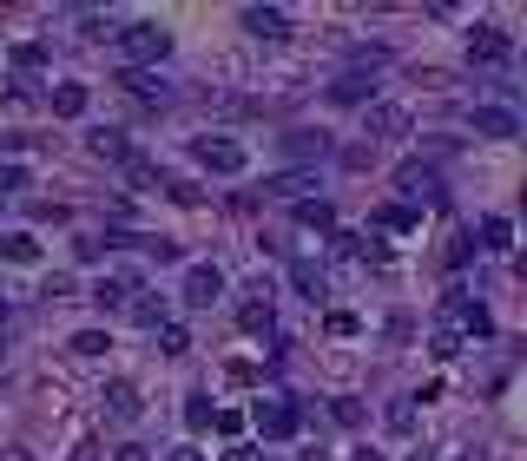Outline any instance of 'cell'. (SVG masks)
Listing matches in <instances>:
<instances>
[{
    "label": "cell",
    "instance_id": "cell-35",
    "mask_svg": "<svg viewBox=\"0 0 527 461\" xmlns=\"http://www.w3.org/2000/svg\"><path fill=\"white\" fill-rule=\"evenodd\" d=\"M172 461H205V455H198V448H172Z\"/></svg>",
    "mask_w": 527,
    "mask_h": 461
},
{
    "label": "cell",
    "instance_id": "cell-28",
    "mask_svg": "<svg viewBox=\"0 0 527 461\" xmlns=\"http://www.w3.org/2000/svg\"><path fill=\"white\" fill-rule=\"evenodd\" d=\"M211 396H185V422H192V429H211Z\"/></svg>",
    "mask_w": 527,
    "mask_h": 461
},
{
    "label": "cell",
    "instance_id": "cell-31",
    "mask_svg": "<svg viewBox=\"0 0 527 461\" xmlns=\"http://www.w3.org/2000/svg\"><path fill=\"white\" fill-rule=\"evenodd\" d=\"M73 251H80L86 264H93V257H106V251H112V238H99V231H93V238H80V244H73Z\"/></svg>",
    "mask_w": 527,
    "mask_h": 461
},
{
    "label": "cell",
    "instance_id": "cell-37",
    "mask_svg": "<svg viewBox=\"0 0 527 461\" xmlns=\"http://www.w3.org/2000/svg\"><path fill=\"white\" fill-rule=\"evenodd\" d=\"M350 461H383V455H376V448H356V455Z\"/></svg>",
    "mask_w": 527,
    "mask_h": 461
},
{
    "label": "cell",
    "instance_id": "cell-6",
    "mask_svg": "<svg viewBox=\"0 0 527 461\" xmlns=\"http://www.w3.org/2000/svg\"><path fill=\"white\" fill-rule=\"evenodd\" d=\"M178 297L192 303V310H211V303L224 297V271H218V264H192L185 284H178Z\"/></svg>",
    "mask_w": 527,
    "mask_h": 461
},
{
    "label": "cell",
    "instance_id": "cell-5",
    "mask_svg": "<svg viewBox=\"0 0 527 461\" xmlns=\"http://www.w3.org/2000/svg\"><path fill=\"white\" fill-rule=\"evenodd\" d=\"M396 191H409L416 205H442V172L422 165V159H402L396 165Z\"/></svg>",
    "mask_w": 527,
    "mask_h": 461
},
{
    "label": "cell",
    "instance_id": "cell-38",
    "mask_svg": "<svg viewBox=\"0 0 527 461\" xmlns=\"http://www.w3.org/2000/svg\"><path fill=\"white\" fill-rule=\"evenodd\" d=\"M0 323H7V297H0Z\"/></svg>",
    "mask_w": 527,
    "mask_h": 461
},
{
    "label": "cell",
    "instance_id": "cell-36",
    "mask_svg": "<svg viewBox=\"0 0 527 461\" xmlns=\"http://www.w3.org/2000/svg\"><path fill=\"white\" fill-rule=\"evenodd\" d=\"M224 461H257V455H251V448H231V455H224Z\"/></svg>",
    "mask_w": 527,
    "mask_h": 461
},
{
    "label": "cell",
    "instance_id": "cell-34",
    "mask_svg": "<svg viewBox=\"0 0 527 461\" xmlns=\"http://www.w3.org/2000/svg\"><path fill=\"white\" fill-rule=\"evenodd\" d=\"M112 461H152V455H145L139 442H126V448H119V455H112Z\"/></svg>",
    "mask_w": 527,
    "mask_h": 461
},
{
    "label": "cell",
    "instance_id": "cell-32",
    "mask_svg": "<svg viewBox=\"0 0 527 461\" xmlns=\"http://www.w3.org/2000/svg\"><path fill=\"white\" fill-rule=\"evenodd\" d=\"M211 429H218V435H238L244 415H238V409H218V415H211Z\"/></svg>",
    "mask_w": 527,
    "mask_h": 461
},
{
    "label": "cell",
    "instance_id": "cell-13",
    "mask_svg": "<svg viewBox=\"0 0 527 461\" xmlns=\"http://www.w3.org/2000/svg\"><path fill=\"white\" fill-rule=\"evenodd\" d=\"M238 323H244V330H251V336H271V330H277V310H271V290H257L251 303H238Z\"/></svg>",
    "mask_w": 527,
    "mask_h": 461
},
{
    "label": "cell",
    "instance_id": "cell-9",
    "mask_svg": "<svg viewBox=\"0 0 527 461\" xmlns=\"http://www.w3.org/2000/svg\"><path fill=\"white\" fill-rule=\"evenodd\" d=\"M244 33H251V40H271V47H277V40H290V20L284 14H277V7H244Z\"/></svg>",
    "mask_w": 527,
    "mask_h": 461
},
{
    "label": "cell",
    "instance_id": "cell-29",
    "mask_svg": "<svg viewBox=\"0 0 527 461\" xmlns=\"http://www.w3.org/2000/svg\"><path fill=\"white\" fill-rule=\"evenodd\" d=\"M462 350H468L462 336L448 330V323H435V356H442V363H448V356H462Z\"/></svg>",
    "mask_w": 527,
    "mask_h": 461
},
{
    "label": "cell",
    "instance_id": "cell-21",
    "mask_svg": "<svg viewBox=\"0 0 527 461\" xmlns=\"http://www.w3.org/2000/svg\"><path fill=\"white\" fill-rule=\"evenodd\" d=\"M376 224H383V231H416L422 211L416 205H383V211H376Z\"/></svg>",
    "mask_w": 527,
    "mask_h": 461
},
{
    "label": "cell",
    "instance_id": "cell-30",
    "mask_svg": "<svg viewBox=\"0 0 527 461\" xmlns=\"http://www.w3.org/2000/svg\"><path fill=\"white\" fill-rule=\"evenodd\" d=\"M20 185H27V172H20V165H0V205H7Z\"/></svg>",
    "mask_w": 527,
    "mask_h": 461
},
{
    "label": "cell",
    "instance_id": "cell-14",
    "mask_svg": "<svg viewBox=\"0 0 527 461\" xmlns=\"http://www.w3.org/2000/svg\"><path fill=\"white\" fill-rule=\"evenodd\" d=\"M284 152L297 165L304 159H323V152H330V132H310V126H297V132H284Z\"/></svg>",
    "mask_w": 527,
    "mask_h": 461
},
{
    "label": "cell",
    "instance_id": "cell-19",
    "mask_svg": "<svg viewBox=\"0 0 527 461\" xmlns=\"http://www.w3.org/2000/svg\"><path fill=\"white\" fill-rule=\"evenodd\" d=\"M53 112H60V119H80L86 112V86H73V80L53 86Z\"/></svg>",
    "mask_w": 527,
    "mask_h": 461
},
{
    "label": "cell",
    "instance_id": "cell-24",
    "mask_svg": "<svg viewBox=\"0 0 527 461\" xmlns=\"http://www.w3.org/2000/svg\"><path fill=\"white\" fill-rule=\"evenodd\" d=\"M481 244H488V251H508V244H514V224L508 218H481Z\"/></svg>",
    "mask_w": 527,
    "mask_h": 461
},
{
    "label": "cell",
    "instance_id": "cell-15",
    "mask_svg": "<svg viewBox=\"0 0 527 461\" xmlns=\"http://www.w3.org/2000/svg\"><path fill=\"white\" fill-rule=\"evenodd\" d=\"M119 86H126L132 99H145V106H159V99H165V80H159V73H145V66H126Z\"/></svg>",
    "mask_w": 527,
    "mask_h": 461
},
{
    "label": "cell",
    "instance_id": "cell-11",
    "mask_svg": "<svg viewBox=\"0 0 527 461\" xmlns=\"http://www.w3.org/2000/svg\"><path fill=\"white\" fill-rule=\"evenodd\" d=\"M139 409H145V402H139V382H126V376L106 382V415H112V422H139Z\"/></svg>",
    "mask_w": 527,
    "mask_h": 461
},
{
    "label": "cell",
    "instance_id": "cell-39",
    "mask_svg": "<svg viewBox=\"0 0 527 461\" xmlns=\"http://www.w3.org/2000/svg\"><path fill=\"white\" fill-rule=\"evenodd\" d=\"M455 461H468V455H455Z\"/></svg>",
    "mask_w": 527,
    "mask_h": 461
},
{
    "label": "cell",
    "instance_id": "cell-7",
    "mask_svg": "<svg viewBox=\"0 0 527 461\" xmlns=\"http://www.w3.org/2000/svg\"><path fill=\"white\" fill-rule=\"evenodd\" d=\"M409 132V112L402 106H389V99H376V106H363V139L376 145V139H402Z\"/></svg>",
    "mask_w": 527,
    "mask_h": 461
},
{
    "label": "cell",
    "instance_id": "cell-20",
    "mask_svg": "<svg viewBox=\"0 0 527 461\" xmlns=\"http://www.w3.org/2000/svg\"><path fill=\"white\" fill-rule=\"evenodd\" d=\"M0 257H7V264H33V257H40V244H33L27 231H7V238H0Z\"/></svg>",
    "mask_w": 527,
    "mask_h": 461
},
{
    "label": "cell",
    "instance_id": "cell-8",
    "mask_svg": "<svg viewBox=\"0 0 527 461\" xmlns=\"http://www.w3.org/2000/svg\"><path fill=\"white\" fill-rule=\"evenodd\" d=\"M468 60H475V66H508L514 60V40L501 27H475V33H468Z\"/></svg>",
    "mask_w": 527,
    "mask_h": 461
},
{
    "label": "cell",
    "instance_id": "cell-2",
    "mask_svg": "<svg viewBox=\"0 0 527 461\" xmlns=\"http://www.w3.org/2000/svg\"><path fill=\"white\" fill-rule=\"evenodd\" d=\"M442 323L462 336V343H468V336H488V330H495V317H488L468 290H448V297H442Z\"/></svg>",
    "mask_w": 527,
    "mask_h": 461
},
{
    "label": "cell",
    "instance_id": "cell-27",
    "mask_svg": "<svg viewBox=\"0 0 527 461\" xmlns=\"http://www.w3.org/2000/svg\"><path fill=\"white\" fill-rule=\"evenodd\" d=\"M297 224H317V231H330V205H323V198H304V205H297Z\"/></svg>",
    "mask_w": 527,
    "mask_h": 461
},
{
    "label": "cell",
    "instance_id": "cell-26",
    "mask_svg": "<svg viewBox=\"0 0 527 461\" xmlns=\"http://www.w3.org/2000/svg\"><path fill=\"white\" fill-rule=\"evenodd\" d=\"M66 350H73V356H106L112 343H106V330H80L73 343H66Z\"/></svg>",
    "mask_w": 527,
    "mask_h": 461
},
{
    "label": "cell",
    "instance_id": "cell-4",
    "mask_svg": "<svg viewBox=\"0 0 527 461\" xmlns=\"http://www.w3.org/2000/svg\"><path fill=\"white\" fill-rule=\"evenodd\" d=\"M304 429V409L290 396H271V402H257V435L264 442H290V435Z\"/></svg>",
    "mask_w": 527,
    "mask_h": 461
},
{
    "label": "cell",
    "instance_id": "cell-1",
    "mask_svg": "<svg viewBox=\"0 0 527 461\" xmlns=\"http://www.w3.org/2000/svg\"><path fill=\"white\" fill-rule=\"evenodd\" d=\"M112 40H119V53H126L132 66H145V73H152V66H159L165 53H172V33H165L159 20H139V27H119Z\"/></svg>",
    "mask_w": 527,
    "mask_h": 461
},
{
    "label": "cell",
    "instance_id": "cell-10",
    "mask_svg": "<svg viewBox=\"0 0 527 461\" xmlns=\"http://www.w3.org/2000/svg\"><path fill=\"white\" fill-rule=\"evenodd\" d=\"M468 126L481 132V139H514L521 132V112H508V106H475V119Z\"/></svg>",
    "mask_w": 527,
    "mask_h": 461
},
{
    "label": "cell",
    "instance_id": "cell-16",
    "mask_svg": "<svg viewBox=\"0 0 527 461\" xmlns=\"http://www.w3.org/2000/svg\"><path fill=\"white\" fill-rule=\"evenodd\" d=\"M336 106H376V86H369V73H343V80L330 86Z\"/></svg>",
    "mask_w": 527,
    "mask_h": 461
},
{
    "label": "cell",
    "instance_id": "cell-23",
    "mask_svg": "<svg viewBox=\"0 0 527 461\" xmlns=\"http://www.w3.org/2000/svg\"><path fill=\"white\" fill-rule=\"evenodd\" d=\"M152 336H159V356H185V350H192V336H185V323H159Z\"/></svg>",
    "mask_w": 527,
    "mask_h": 461
},
{
    "label": "cell",
    "instance_id": "cell-17",
    "mask_svg": "<svg viewBox=\"0 0 527 461\" xmlns=\"http://www.w3.org/2000/svg\"><path fill=\"white\" fill-rule=\"evenodd\" d=\"M86 145H93L99 159H112V165H132V159H139V152H132V139H126V132H112V126H99Z\"/></svg>",
    "mask_w": 527,
    "mask_h": 461
},
{
    "label": "cell",
    "instance_id": "cell-3",
    "mask_svg": "<svg viewBox=\"0 0 527 461\" xmlns=\"http://www.w3.org/2000/svg\"><path fill=\"white\" fill-rule=\"evenodd\" d=\"M192 159L205 165V172H218V178H238L244 165H251V152H244L238 139H218V132H211V139H192Z\"/></svg>",
    "mask_w": 527,
    "mask_h": 461
},
{
    "label": "cell",
    "instance_id": "cell-25",
    "mask_svg": "<svg viewBox=\"0 0 527 461\" xmlns=\"http://www.w3.org/2000/svg\"><path fill=\"white\" fill-rule=\"evenodd\" d=\"M290 284L304 290V297H310V303H317V297H323V271H317V264H290Z\"/></svg>",
    "mask_w": 527,
    "mask_h": 461
},
{
    "label": "cell",
    "instance_id": "cell-12",
    "mask_svg": "<svg viewBox=\"0 0 527 461\" xmlns=\"http://www.w3.org/2000/svg\"><path fill=\"white\" fill-rule=\"evenodd\" d=\"M304 191H317V172H304V165H297V172L264 178V198H297V205H304Z\"/></svg>",
    "mask_w": 527,
    "mask_h": 461
},
{
    "label": "cell",
    "instance_id": "cell-22",
    "mask_svg": "<svg viewBox=\"0 0 527 461\" xmlns=\"http://www.w3.org/2000/svg\"><path fill=\"white\" fill-rule=\"evenodd\" d=\"M132 297H139V303H132V317H139L145 330H159V323H165V297H152V290H132Z\"/></svg>",
    "mask_w": 527,
    "mask_h": 461
},
{
    "label": "cell",
    "instance_id": "cell-33",
    "mask_svg": "<svg viewBox=\"0 0 527 461\" xmlns=\"http://www.w3.org/2000/svg\"><path fill=\"white\" fill-rule=\"evenodd\" d=\"M40 60H47V53H40V47H14V66H20V73H33V66H40Z\"/></svg>",
    "mask_w": 527,
    "mask_h": 461
},
{
    "label": "cell",
    "instance_id": "cell-18",
    "mask_svg": "<svg viewBox=\"0 0 527 461\" xmlns=\"http://www.w3.org/2000/svg\"><path fill=\"white\" fill-rule=\"evenodd\" d=\"M132 290H139L132 277H99V284H93V303H99V310H119V303H126Z\"/></svg>",
    "mask_w": 527,
    "mask_h": 461
}]
</instances>
